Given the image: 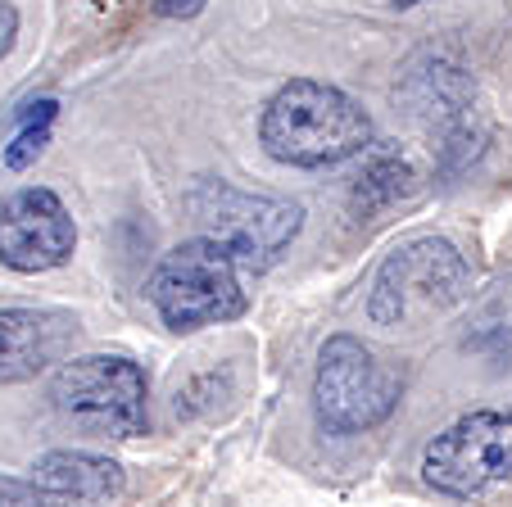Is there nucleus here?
I'll use <instances>...</instances> for the list:
<instances>
[{
	"label": "nucleus",
	"instance_id": "obj_1",
	"mask_svg": "<svg viewBox=\"0 0 512 507\" xmlns=\"http://www.w3.org/2000/svg\"><path fill=\"white\" fill-rule=\"evenodd\" d=\"M372 118L349 91L318 82V77H290L268 100L259 118V141L277 163L290 168H336L372 145Z\"/></svg>",
	"mask_w": 512,
	"mask_h": 507
},
{
	"label": "nucleus",
	"instance_id": "obj_2",
	"mask_svg": "<svg viewBox=\"0 0 512 507\" xmlns=\"http://www.w3.org/2000/svg\"><path fill=\"white\" fill-rule=\"evenodd\" d=\"M399 105L445 173H463L481 154L485 123L481 105H476V77L449 50L431 46L408 59L404 77H399Z\"/></svg>",
	"mask_w": 512,
	"mask_h": 507
},
{
	"label": "nucleus",
	"instance_id": "obj_3",
	"mask_svg": "<svg viewBox=\"0 0 512 507\" xmlns=\"http://www.w3.org/2000/svg\"><path fill=\"white\" fill-rule=\"evenodd\" d=\"M186 209H191V222L200 227V236L223 245L236 268L245 272H268L295 245V236L304 227L300 200L241 191L223 177H200L186 191Z\"/></svg>",
	"mask_w": 512,
	"mask_h": 507
},
{
	"label": "nucleus",
	"instance_id": "obj_4",
	"mask_svg": "<svg viewBox=\"0 0 512 507\" xmlns=\"http://www.w3.org/2000/svg\"><path fill=\"white\" fill-rule=\"evenodd\" d=\"M145 299L155 304L159 322L177 335L236 322L250 308V299L241 290V268L232 263V254L223 245H213L204 236L168 249L155 263L150 281H145Z\"/></svg>",
	"mask_w": 512,
	"mask_h": 507
},
{
	"label": "nucleus",
	"instance_id": "obj_5",
	"mask_svg": "<svg viewBox=\"0 0 512 507\" xmlns=\"http://www.w3.org/2000/svg\"><path fill=\"white\" fill-rule=\"evenodd\" d=\"M404 376L358 335H331L318 349L313 372V412L327 435H363L399 408Z\"/></svg>",
	"mask_w": 512,
	"mask_h": 507
},
{
	"label": "nucleus",
	"instance_id": "obj_6",
	"mask_svg": "<svg viewBox=\"0 0 512 507\" xmlns=\"http://www.w3.org/2000/svg\"><path fill=\"white\" fill-rule=\"evenodd\" d=\"M50 403L87 435L136 440L150 426V381L127 354L64 358L50 381Z\"/></svg>",
	"mask_w": 512,
	"mask_h": 507
},
{
	"label": "nucleus",
	"instance_id": "obj_7",
	"mask_svg": "<svg viewBox=\"0 0 512 507\" xmlns=\"http://www.w3.org/2000/svg\"><path fill=\"white\" fill-rule=\"evenodd\" d=\"M467 263L454 240L445 236H413L381 259L372 277L368 317L377 326H408L417 317L445 313L467 295Z\"/></svg>",
	"mask_w": 512,
	"mask_h": 507
},
{
	"label": "nucleus",
	"instance_id": "obj_8",
	"mask_svg": "<svg viewBox=\"0 0 512 507\" xmlns=\"http://www.w3.org/2000/svg\"><path fill=\"white\" fill-rule=\"evenodd\" d=\"M422 480L445 498H481L512 480V412L476 408L435 435L422 453Z\"/></svg>",
	"mask_w": 512,
	"mask_h": 507
},
{
	"label": "nucleus",
	"instance_id": "obj_9",
	"mask_svg": "<svg viewBox=\"0 0 512 507\" xmlns=\"http://www.w3.org/2000/svg\"><path fill=\"white\" fill-rule=\"evenodd\" d=\"M78 249V222L50 186H19L0 200V263L23 277L55 272Z\"/></svg>",
	"mask_w": 512,
	"mask_h": 507
},
{
	"label": "nucleus",
	"instance_id": "obj_10",
	"mask_svg": "<svg viewBox=\"0 0 512 507\" xmlns=\"http://www.w3.org/2000/svg\"><path fill=\"white\" fill-rule=\"evenodd\" d=\"M78 317L59 308H0V381H32L64 363Z\"/></svg>",
	"mask_w": 512,
	"mask_h": 507
},
{
	"label": "nucleus",
	"instance_id": "obj_11",
	"mask_svg": "<svg viewBox=\"0 0 512 507\" xmlns=\"http://www.w3.org/2000/svg\"><path fill=\"white\" fill-rule=\"evenodd\" d=\"M426 177L417 168V159L404 145H377L372 141L363 150L354 182H349V213L358 222H377L381 213L399 209V204H413L422 195Z\"/></svg>",
	"mask_w": 512,
	"mask_h": 507
},
{
	"label": "nucleus",
	"instance_id": "obj_12",
	"mask_svg": "<svg viewBox=\"0 0 512 507\" xmlns=\"http://www.w3.org/2000/svg\"><path fill=\"white\" fill-rule=\"evenodd\" d=\"M32 485L46 498H59L68 507H100L123 494L127 476L114 458H100V453H87V449H55L46 458H37Z\"/></svg>",
	"mask_w": 512,
	"mask_h": 507
},
{
	"label": "nucleus",
	"instance_id": "obj_13",
	"mask_svg": "<svg viewBox=\"0 0 512 507\" xmlns=\"http://www.w3.org/2000/svg\"><path fill=\"white\" fill-rule=\"evenodd\" d=\"M55 114H59V100H50V96L28 100V105L19 109V132L5 145V168L23 173L28 163H37V154L50 145V123H55Z\"/></svg>",
	"mask_w": 512,
	"mask_h": 507
},
{
	"label": "nucleus",
	"instance_id": "obj_14",
	"mask_svg": "<svg viewBox=\"0 0 512 507\" xmlns=\"http://www.w3.org/2000/svg\"><path fill=\"white\" fill-rule=\"evenodd\" d=\"M0 507H50V498L41 494L32 480L0 476Z\"/></svg>",
	"mask_w": 512,
	"mask_h": 507
},
{
	"label": "nucleus",
	"instance_id": "obj_15",
	"mask_svg": "<svg viewBox=\"0 0 512 507\" xmlns=\"http://www.w3.org/2000/svg\"><path fill=\"white\" fill-rule=\"evenodd\" d=\"M14 41H19V5L0 0V59L14 50Z\"/></svg>",
	"mask_w": 512,
	"mask_h": 507
},
{
	"label": "nucleus",
	"instance_id": "obj_16",
	"mask_svg": "<svg viewBox=\"0 0 512 507\" xmlns=\"http://www.w3.org/2000/svg\"><path fill=\"white\" fill-rule=\"evenodd\" d=\"M204 5H209V0H150V10H155L159 19H195Z\"/></svg>",
	"mask_w": 512,
	"mask_h": 507
},
{
	"label": "nucleus",
	"instance_id": "obj_17",
	"mask_svg": "<svg viewBox=\"0 0 512 507\" xmlns=\"http://www.w3.org/2000/svg\"><path fill=\"white\" fill-rule=\"evenodd\" d=\"M399 10H413V5H422V0H395Z\"/></svg>",
	"mask_w": 512,
	"mask_h": 507
}]
</instances>
